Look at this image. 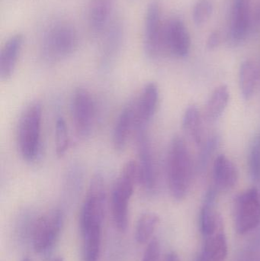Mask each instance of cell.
I'll use <instances>...</instances> for the list:
<instances>
[{"label": "cell", "instance_id": "obj_12", "mask_svg": "<svg viewBox=\"0 0 260 261\" xmlns=\"http://www.w3.org/2000/svg\"><path fill=\"white\" fill-rule=\"evenodd\" d=\"M251 24L250 0H234L230 15V37L234 43L244 41Z\"/></svg>", "mask_w": 260, "mask_h": 261}, {"label": "cell", "instance_id": "obj_8", "mask_svg": "<svg viewBox=\"0 0 260 261\" xmlns=\"http://www.w3.org/2000/svg\"><path fill=\"white\" fill-rule=\"evenodd\" d=\"M137 177L143 190L148 193H154L157 187V173L155 158L152 146L146 129L137 130Z\"/></svg>", "mask_w": 260, "mask_h": 261}, {"label": "cell", "instance_id": "obj_11", "mask_svg": "<svg viewBox=\"0 0 260 261\" xmlns=\"http://www.w3.org/2000/svg\"><path fill=\"white\" fill-rule=\"evenodd\" d=\"M159 102V90L157 84H146L136 100L134 101L135 132L146 129L157 112Z\"/></svg>", "mask_w": 260, "mask_h": 261}, {"label": "cell", "instance_id": "obj_3", "mask_svg": "<svg viewBox=\"0 0 260 261\" xmlns=\"http://www.w3.org/2000/svg\"><path fill=\"white\" fill-rule=\"evenodd\" d=\"M137 181V162L128 161L121 170L111 193V213L120 231H126L128 227V206Z\"/></svg>", "mask_w": 260, "mask_h": 261}, {"label": "cell", "instance_id": "obj_7", "mask_svg": "<svg viewBox=\"0 0 260 261\" xmlns=\"http://www.w3.org/2000/svg\"><path fill=\"white\" fill-rule=\"evenodd\" d=\"M64 225V216L53 210L38 218L33 230V247L36 253L46 254L57 242Z\"/></svg>", "mask_w": 260, "mask_h": 261}, {"label": "cell", "instance_id": "obj_16", "mask_svg": "<svg viewBox=\"0 0 260 261\" xmlns=\"http://www.w3.org/2000/svg\"><path fill=\"white\" fill-rule=\"evenodd\" d=\"M114 0H90L88 22L94 33H100L109 25Z\"/></svg>", "mask_w": 260, "mask_h": 261}, {"label": "cell", "instance_id": "obj_24", "mask_svg": "<svg viewBox=\"0 0 260 261\" xmlns=\"http://www.w3.org/2000/svg\"><path fill=\"white\" fill-rule=\"evenodd\" d=\"M55 144H56V153L57 156H62L68 150L70 138L68 130L64 118H58L55 128Z\"/></svg>", "mask_w": 260, "mask_h": 261}, {"label": "cell", "instance_id": "obj_26", "mask_svg": "<svg viewBox=\"0 0 260 261\" xmlns=\"http://www.w3.org/2000/svg\"><path fill=\"white\" fill-rule=\"evenodd\" d=\"M220 138L218 135H212L206 143H204L200 151L198 160V168L203 170L207 167L211 156L219 147Z\"/></svg>", "mask_w": 260, "mask_h": 261}, {"label": "cell", "instance_id": "obj_1", "mask_svg": "<svg viewBox=\"0 0 260 261\" xmlns=\"http://www.w3.org/2000/svg\"><path fill=\"white\" fill-rule=\"evenodd\" d=\"M192 160L183 138L174 137L167 156V180L174 199L183 200L187 196L192 181Z\"/></svg>", "mask_w": 260, "mask_h": 261}, {"label": "cell", "instance_id": "obj_27", "mask_svg": "<svg viewBox=\"0 0 260 261\" xmlns=\"http://www.w3.org/2000/svg\"><path fill=\"white\" fill-rule=\"evenodd\" d=\"M249 167L252 179H260V138H256L252 144L249 158Z\"/></svg>", "mask_w": 260, "mask_h": 261}, {"label": "cell", "instance_id": "obj_18", "mask_svg": "<svg viewBox=\"0 0 260 261\" xmlns=\"http://www.w3.org/2000/svg\"><path fill=\"white\" fill-rule=\"evenodd\" d=\"M102 225L80 227L82 236V261H99L102 243Z\"/></svg>", "mask_w": 260, "mask_h": 261}, {"label": "cell", "instance_id": "obj_9", "mask_svg": "<svg viewBox=\"0 0 260 261\" xmlns=\"http://www.w3.org/2000/svg\"><path fill=\"white\" fill-rule=\"evenodd\" d=\"M72 117L76 133L81 138L90 136L95 122V103L88 90L78 88L71 101Z\"/></svg>", "mask_w": 260, "mask_h": 261}, {"label": "cell", "instance_id": "obj_2", "mask_svg": "<svg viewBox=\"0 0 260 261\" xmlns=\"http://www.w3.org/2000/svg\"><path fill=\"white\" fill-rule=\"evenodd\" d=\"M79 42L77 32L67 21H56L44 33L41 54L46 61L58 62L68 58L76 50Z\"/></svg>", "mask_w": 260, "mask_h": 261}, {"label": "cell", "instance_id": "obj_15", "mask_svg": "<svg viewBox=\"0 0 260 261\" xmlns=\"http://www.w3.org/2000/svg\"><path fill=\"white\" fill-rule=\"evenodd\" d=\"M213 178L218 190L233 188L239 179V172L235 164L224 154L215 158L213 164Z\"/></svg>", "mask_w": 260, "mask_h": 261}, {"label": "cell", "instance_id": "obj_19", "mask_svg": "<svg viewBox=\"0 0 260 261\" xmlns=\"http://www.w3.org/2000/svg\"><path fill=\"white\" fill-rule=\"evenodd\" d=\"M230 99V91L226 85L214 90L206 106V117L211 122L218 120L225 111Z\"/></svg>", "mask_w": 260, "mask_h": 261}, {"label": "cell", "instance_id": "obj_23", "mask_svg": "<svg viewBox=\"0 0 260 261\" xmlns=\"http://www.w3.org/2000/svg\"><path fill=\"white\" fill-rule=\"evenodd\" d=\"M159 222L160 219L155 213H148L142 215L136 225V242L138 244H146L150 242Z\"/></svg>", "mask_w": 260, "mask_h": 261}, {"label": "cell", "instance_id": "obj_4", "mask_svg": "<svg viewBox=\"0 0 260 261\" xmlns=\"http://www.w3.org/2000/svg\"><path fill=\"white\" fill-rule=\"evenodd\" d=\"M42 108L38 102L31 104L20 118L18 144L24 161L32 162L38 158L41 147Z\"/></svg>", "mask_w": 260, "mask_h": 261}, {"label": "cell", "instance_id": "obj_22", "mask_svg": "<svg viewBox=\"0 0 260 261\" xmlns=\"http://www.w3.org/2000/svg\"><path fill=\"white\" fill-rule=\"evenodd\" d=\"M183 129L189 135L195 144H203V128L201 115L196 106H189L183 117Z\"/></svg>", "mask_w": 260, "mask_h": 261}, {"label": "cell", "instance_id": "obj_32", "mask_svg": "<svg viewBox=\"0 0 260 261\" xmlns=\"http://www.w3.org/2000/svg\"><path fill=\"white\" fill-rule=\"evenodd\" d=\"M22 261H31V260L29 258H24V259H23Z\"/></svg>", "mask_w": 260, "mask_h": 261}, {"label": "cell", "instance_id": "obj_21", "mask_svg": "<svg viewBox=\"0 0 260 261\" xmlns=\"http://www.w3.org/2000/svg\"><path fill=\"white\" fill-rule=\"evenodd\" d=\"M123 38V27L119 21H113L108 25L102 46V61H111L120 48Z\"/></svg>", "mask_w": 260, "mask_h": 261}, {"label": "cell", "instance_id": "obj_31", "mask_svg": "<svg viewBox=\"0 0 260 261\" xmlns=\"http://www.w3.org/2000/svg\"><path fill=\"white\" fill-rule=\"evenodd\" d=\"M51 261H64V260H63V258H61V257H56V258H54Z\"/></svg>", "mask_w": 260, "mask_h": 261}, {"label": "cell", "instance_id": "obj_17", "mask_svg": "<svg viewBox=\"0 0 260 261\" xmlns=\"http://www.w3.org/2000/svg\"><path fill=\"white\" fill-rule=\"evenodd\" d=\"M227 239L224 230L205 237V243L196 261H224L227 255Z\"/></svg>", "mask_w": 260, "mask_h": 261}, {"label": "cell", "instance_id": "obj_13", "mask_svg": "<svg viewBox=\"0 0 260 261\" xmlns=\"http://www.w3.org/2000/svg\"><path fill=\"white\" fill-rule=\"evenodd\" d=\"M23 42V35L15 34L11 36L2 47L0 53V78L2 81H8L13 75L22 48Z\"/></svg>", "mask_w": 260, "mask_h": 261}, {"label": "cell", "instance_id": "obj_29", "mask_svg": "<svg viewBox=\"0 0 260 261\" xmlns=\"http://www.w3.org/2000/svg\"><path fill=\"white\" fill-rule=\"evenodd\" d=\"M221 44V35L218 32H213L209 35L206 46L209 50H214Z\"/></svg>", "mask_w": 260, "mask_h": 261}, {"label": "cell", "instance_id": "obj_10", "mask_svg": "<svg viewBox=\"0 0 260 261\" xmlns=\"http://www.w3.org/2000/svg\"><path fill=\"white\" fill-rule=\"evenodd\" d=\"M165 51L177 58H186L191 48V38L185 23L180 18L167 21L164 28Z\"/></svg>", "mask_w": 260, "mask_h": 261}, {"label": "cell", "instance_id": "obj_28", "mask_svg": "<svg viewBox=\"0 0 260 261\" xmlns=\"http://www.w3.org/2000/svg\"><path fill=\"white\" fill-rule=\"evenodd\" d=\"M160 255V242L157 239H153L148 243L142 261H159Z\"/></svg>", "mask_w": 260, "mask_h": 261}, {"label": "cell", "instance_id": "obj_5", "mask_svg": "<svg viewBox=\"0 0 260 261\" xmlns=\"http://www.w3.org/2000/svg\"><path fill=\"white\" fill-rule=\"evenodd\" d=\"M164 28L160 3L152 0L147 8L143 27V49L152 59L159 58L165 51Z\"/></svg>", "mask_w": 260, "mask_h": 261}, {"label": "cell", "instance_id": "obj_14", "mask_svg": "<svg viewBox=\"0 0 260 261\" xmlns=\"http://www.w3.org/2000/svg\"><path fill=\"white\" fill-rule=\"evenodd\" d=\"M133 132H135L134 101L125 106L116 120L113 130L112 144L117 151L125 150Z\"/></svg>", "mask_w": 260, "mask_h": 261}, {"label": "cell", "instance_id": "obj_6", "mask_svg": "<svg viewBox=\"0 0 260 261\" xmlns=\"http://www.w3.org/2000/svg\"><path fill=\"white\" fill-rule=\"evenodd\" d=\"M260 225V191L250 188L241 193L235 203V225L239 234H244Z\"/></svg>", "mask_w": 260, "mask_h": 261}, {"label": "cell", "instance_id": "obj_30", "mask_svg": "<svg viewBox=\"0 0 260 261\" xmlns=\"http://www.w3.org/2000/svg\"><path fill=\"white\" fill-rule=\"evenodd\" d=\"M165 261H181L180 260V257H179L178 254L176 252H169V254L166 255V260Z\"/></svg>", "mask_w": 260, "mask_h": 261}, {"label": "cell", "instance_id": "obj_20", "mask_svg": "<svg viewBox=\"0 0 260 261\" xmlns=\"http://www.w3.org/2000/svg\"><path fill=\"white\" fill-rule=\"evenodd\" d=\"M240 88L245 100L253 97L259 81V70L253 61H244L241 64L239 74Z\"/></svg>", "mask_w": 260, "mask_h": 261}, {"label": "cell", "instance_id": "obj_25", "mask_svg": "<svg viewBox=\"0 0 260 261\" xmlns=\"http://www.w3.org/2000/svg\"><path fill=\"white\" fill-rule=\"evenodd\" d=\"M212 0H197L192 9V19L196 25L206 24L213 12Z\"/></svg>", "mask_w": 260, "mask_h": 261}]
</instances>
